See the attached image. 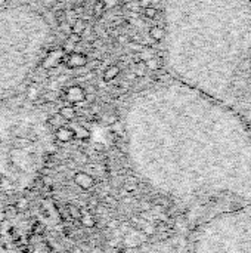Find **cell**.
<instances>
[{
    "label": "cell",
    "mask_w": 251,
    "mask_h": 253,
    "mask_svg": "<svg viewBox=\"0 0 251 253\" xmlns=\"http://www.w3.org/2000/svg\"><path fill=\"white\" fill-rule=\"evenodd\" d=\"M195 87L251 120V0H204Z\"/></svg>",
    "instance_id": "6da1fadb"
},
{
    "label": "cell",
    "mask_w": 251,
    "mask_h": 253,
    "mask_svg": "<svg viewBox=\"0 0 251 253\" xmlns=\"http://www.w3.org/2000/svg\"><path fill=\"white\" fill-rule=\"evenodd\" d=\"M65 52L62 50V47H55L52 50H49V53L44 56L41 67L44 70H55L58 68L61 64H64V58H65Z\"/></svg>",
    "instance_id": "7a4b0ae2"
},
{
    "label": "cell",
    "mask_w": 251,
    "mask_h": 253,
    "mask_svg": "<svg viewBox=\"0 0 251 253\" xmlns=\"http://www.w3.org/2000/svg\"><path fill=\"white\" fill-rule=\"evenodd\" d=\"M84 96H86L84 89L81 86H77V84L70 86L68 89L64 90V98L70 104H81L84 101Z\"/></svg>",
    "instance_id": "3957f363"
},
{
    "label": "cell",
    "mask_w": 251,
    "mask_h": 253,
    "mask_svg": "<svg viewBox=\"0 0 251 253\" xmlns=\"http://www.w3.org/2000/svg\"><path fill=\"white\" fill-rule=\"evenodd\" d=\"M64 64L68 68H83L87 64V56L80 52H71V53L65 55Z\"/></svg>",
    "instance_id": "277c9868"
},
{
    "label": "cell",
    "mask_w": 251,
    "mask_h": 253,
    "mask_svg": "<svg viewBox=\"0 0 251 253\" xmlns=\"http://www.w3.org/2000/svg\"><path fill=\"white\" fill-rule=\"evenodd\" d=\"M120 74V67L118 65H108L104 71V80L105 82H112L114 79H117Z\"/></svg>",
    "instance_id": "5b68a950"
},
{
    "label": "cell",
    "mask_w": 251,
    "mask_h": 253,
    "mask_svg": "<svg viewBox=\"0 0 251 253\" xmlns=\"http://www.w3.org/2000/svg\"><path fill=\"white\" fill-rule=\"evenodd\" d=\"M86 30H87V24L83 21V19H75L72 24H71V33H74V34H78V36H81L83 37V34L86 33Z\"/></svg>",
    "instance_id": "8992f818"
},
{
    "label": "cell",
    "mask_w": 251,
    "mask_h": 253,
    "mask_svg": "<svg viewBox=\"0 0 251 253\" xmlns=\"http://www.w3.org/2000/svg\"><path fill=\"white\" fill-rule=\"evenodd\" d=\"M166 36V30L160 25H154L149 28V37L155 42H161Z\"/></svg>",
    "instance_id": "52a82bcc"
},
{
    "label": "cell",
    "mask_w": 251,
    "mask_h": 253,
    "mask_svg": "<svg viewBox=\"0 0 251 253\" xmlns=\"http://www.w3.org/2000/svg\"><path fill=\"white\" fill-rule=\"evenodd\" d=\"M59 116H61L65 122H72V120L75 119L77 113H75L74 107H62V108L59 110Z\"/></svg>",
    "instance_id": "ba28073f"
},
{
    "label": "cell",
    "mask_w": 251,
    "mask_h": 253,
    "mask_svg": "<svg viewBox=\"0 0 251 253\" xmlns=\"http://www.w3.org/2000/svg\"><path fill=\"white\" fill-rule=\"evenodd\" d=\"M133 71H135V76H136V77H143V76L146 74V71H149V70H148V67H146V62H145L143 59H141V61H136V62H135Z\"/></svg>",
    "instance_id": "9c48e42d"
},
{
    "label": "cell",
    "mask_w": 251,
    "mask_h": 253,
    "mask_svg": "<svg viewBox=\"0 0 251 253\" xmlns=\"http://www.w3.org/2000/svg\"><path fill=\"white\" fill-rule=\"evenodd\" d=\"M105 3H104V0H96L95 1V4H93V16L96 18V19H99L102 15H104V12H105Z\"/></svg>",
    "instance_id": "30bf717a"
},
{
    "label": "cell",
    "mask_w": 251,
    "mask_h": 253,
    "mask_svg": "<svg viewBox=\"0 0 251 253\" xmlns=\"http://www.w3.org/2000/svg\"><path fill=\"white\" fill-rule=\"evenodd\" d=\"M56 136H58V139H61V141H70V139H72L74 132L70 130V129H67V127H59V129L56 130Z\"/></svg>",
    "instance_id": "8fae6325"
},
{
    "label": "cell",
    "mask_w": 251,
    "mask_h": 253,
    "mask_svg": "<svg viewBox=\"0 0 251 253\" xmlns=\"http://www.w3.org/2000/svg\"><path fill=\"white\" fill-rule=\"evenodd\" d=\"M143 15L148 19H155L158 16V9L155 6H145L143 7Z\"/></svg>",
    "instance_id": "7c38bea8"
},
{
    "label": "cell",
    "mask_w": 251,
    "mask_h": 253,
    "mask_svg": "<svg viewBox=\"0 0 251 253\" xmlns=\"http://www.w3.org/2000/svg\"><path fill=\"white\" fill-rule=\"evenodd\" d=\"M64 122H65V120L59 116V113H58V114H55V116H52V117L49 119V125H50V126H53V127H56V129H59V127L64 125Z\"/></svg>",
    "instance_id": "4fadbf2b"
},
{
    "label": "cell",
    "mask_w": 251,
    "mask_h": 253,
    "mask_svg": "<svg viewBox=\"0 0 251 253\" xmlns=\"http://www.w3.org/2000/svg\"><path fill=\"white\" fill-rule=\"evenodd\" d=\"M27 98L31 99V101H34V99L38 98V90H37L36 86H30V87H28V90H27Z\"/></svg>",
    "instance_id": "5bb4252c"
},
{
    "label": "cell",
    "mask_w": 251,
    "mask_h": 253,
    "mask_svg": "<svg viewBox=\"0 0 251 253\" xmlns=\"http://www.w3.org/2000/svg\"><path fill=\"white\" fill-rule=\"evenodd\" d=\"M74 46H75V44H74L72 42H70V40L67 39V40H65V43H64V46H62V50H64V52H65L67 55H68V53L74 52Z\"/></svg>",
    "instance_id": "9a60e30c"
},
{
    "label": "cell",
    "mask_w": 251,
    "mask_h": 253,
    "mask_svg": "<svg viewBox=\"0 0 251 253\" xmlns=\"http://www.w3.org/2000/svg\"><path fill=\"white\" fill-rule=\"evenodd\" d=\"M68 40H70V42H72L74 44H77V43H80V42H81V36L74 34V33H70V34H68Z\"/></svg>",
    "instance_id": "2e32d148"
},
{
    "label": "cell",
    "mask_w": 251,
    "mask_h": 253,
    "mask_svg": "<svg viewBox=\"0 0 251 253\" xmlns=\"http://www.w3.org/2000/svg\"><path fill=\"white\" fill-rule=\"evenodd\" d=\"M83 89H84V93H96L98 86H96V84L89 83V84H86V87H83Z\"/></svg>",
    "instance_id": "e0dca14e"
},
{
    "label": "cell",
    "mask_w": 251,
    "mask_h": 253,
    "mask_svg": "<svg viewBox=\"0 0 251 253\" xmlns=\"http://www.w3.org/2000/svg\"><path fill=\"white\" fill-rule=\"evenodd\" d=\"M141 3L145 6H149V3H152V0H141Z\"/></svg>",
    "instance_id": "ac0fdd59"
}]
</instances>
